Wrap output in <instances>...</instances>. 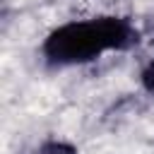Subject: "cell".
Returning a JSON list of instances; mask_svg holds the SVG:
<instances>
[{"label":"cell","mask_w":154,"mask_h":154,"mask_svg":"<svg viewBox=\"0 0 154 154\" xmlns=\"http://www.w3.org/2000/svg\"><path fill=\"white\" fill-rule=\"evenodd\" d=\"M135 43L132 26L120 17H96L67 22L48 34L43 55L53 65H77L99 58L106 51H123Z\"/></svg>","instance_id":"cell-1"},{"label":"cell","mask_w":154,"mask_h":154,"mask_svg":"<svg viewBox=\"0 0 154 154\" xmlns=\"http://www.w3.org/2000/svg\"><path fill=\"white\" fill-rule=\"evenodd\" d=\"M34 154H77V149L67 142H58V140H51V142H43Z\"/></svg>","instance_id":"cell-2"},{"label":"cell","mask_w":154,"mask_h":154,"mask_svg":"<svg viewBox=\"0 0 154 154\" xmlns=\"http://www.w3.org/2000/svg\"><path fill=\"white\" fill-rule=\"evenodd\" d=\"M142 84H144V89H147V91H152V94H154V60H152V63H147V67L142 70Z\"/></svg>","instance_id":"cell-3"}]
</instances>
